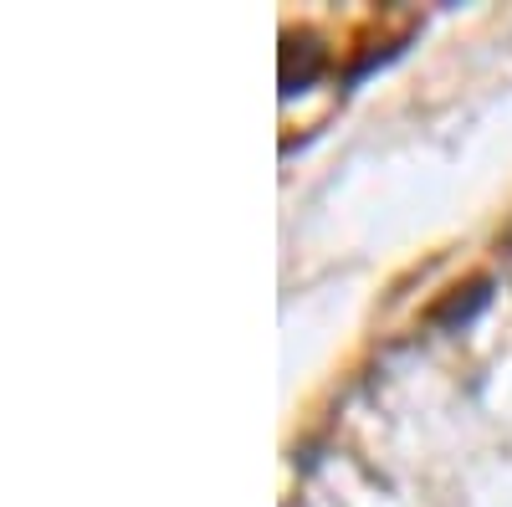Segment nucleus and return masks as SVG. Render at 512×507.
Returning <instances> with one entry per match:
<instances>
[{"label": "nucleus", "mask_w": 512, "mask_h": 507, "mask_svg": "<svg viewBox=\"0 0 512 507\" xmlns=\"http://www.w3.org/2000/svg\"><path fill=\"white\" fill-rule=\"evenodd\" d=\"M318 72H323V47L303 31H287L282 36V98L308 93Z\"/></svg>", "instance_id": "obj_1"}, {"label": "nucleus", "mask_w": 512, "mask_h": 507, "mask_svg": "<svg viewBox=\"0 0 512 507\" xmlns=\"http://www.w3.org/2000/svg\"><path fill=\"white\" fill-rule=\"evenodd\" d=\"M487 303H492V282L477 277V282H466V287H451L446 298L431 308V323L436 328H461V323H472Z\"/></svg>", "instance_id": "obj_2"}]
</instances>
